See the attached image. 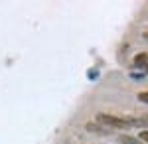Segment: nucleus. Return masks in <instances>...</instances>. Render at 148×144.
<instances>
[{"mask_svg": "<svg viewBox=\"0 0 148 144\" xmlns=\"http://www.w3.org/2000/svg\"><path fill=\"white\" fill-rule=\"evenodd\" d=\"M144 38H146V40H148V32H144Z\"/></svg>", "mask_w": 148, "mask_h": 144, "instance_id": "nucleus-8", "label": "nucleus"}, {"mask_svg": "<svg viewBox=\"0 0 148 144\" xmlns=\"http://www.w3.org/2000/svg\"><path fill=\"white\" fill-rule=\"evenodd\" d=\"M138 138H140V140H142V142H144V144H148V130H142Z\"/></svg>", "mask_w": 148, "mask_h": 144, "instance_id": "nucleus-5", "label": "nucleus"}, {"mask_svg": "<svg viewBox=\"0 0 148 144\" xmlns=\"http://www.w3.org/2000/svg\"><path fill=\"white\" fill-rule=\"evenodd\" d=\"M138 99L142 103H148V93H138Z\"/></svg>", "mask_w": 148, "mask_h": 144, "instance_id": "nucleus-6", "label": "nucleus"}, {"mask_svg": "<svg viewBox=\"0 0 148 144\" xmlns=\"http://www.w3.org/2000/svg\"><path fill=\"white\" fill-rule=\"evenodd\" d=\"M144 71H146V73H148V65H146V67H144Z\"/></svg>", "mask_w": 148, "mask_h": 144, "instance_id": "nucleus-9", "label": "nucleus"}, {"mask_svg": "<svg viewBox=\"0 0 148 144\" xmlns=\"http://www.w3.org/2000/svg\"><path fill=\"white\" fill-rule=\"evenodd\" d=\"M134 65L144 69V67L148 65V56H146V53H138V56L134 57Z\"/></svg>", "mask_w": 148, "mask_h": 144, "instance_id": "nucleus-3", "label": "nucleus"}, {"mask_svg": "<svg viewBox=\"0 0 148 144\" xmlns=\"http://www.w3.org/2000/svg\"><path fill=\"white\" fill-rule=\"evenodd\" d=\"M140 122H142V124H148V112H146V115H142V119H140Z\"/></svg>", "mask_w": 148, "mask_h": 144, "instance_id": "nucleus-7", "label": "nucleus"}, {"mask_svg": "<svg viewBox=\"0 0 148 144\" xmlns=\"http://www.w3.org/2000/svg\"><path fill=\"white\" fill-rule=\"evenodd\" d=\"M121 144H144L140 138H134V136H121Z\"/></svg>", "mask_w": 148, "mask_h": 144, "instance_id": "nucleus-4", "label": "nucleus"}, {"mask_svg": "<svg viewBox=\"0 0 148 144\" xmlns=\"http://www.w3.org/2000/svg\"><path fill=\"white\" fill-rule=\"evenodd\" d=\"M87 130L89 132H97V134L109 132V128H105V124H101V122H87Z\"/></svg>", "mask_w": 148, "mask_h": 144, "instance_id": "nucleus-2", "label": "nucleus"}, {"mask_svg": "<svg viewBox=\"0 0 148 144\" xmlns=\"http://www.w3.org/2000/svg\"><path fill=\"white\" fill-rule=\"evenodd\" d=\"M97 122H101V124L109 126V128H128L126 119L114 117V115H109V112H99L97 115Z\"/></svg>", "mask_w": 148, "mask_h": 144, "instance_id": "nucleus-1", "label": "nucleus"}]
</instances>
